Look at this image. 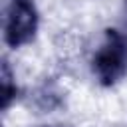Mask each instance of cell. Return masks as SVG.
<instances>
[{
  "label": "cell",
  "instance_id": "6da1fadb",
  "mask_svg": "<svg viewBox=\"0 0 127 127\" xmlns=\"http://www.w3.org/2000/svg\"><path fill=\"white\" fill-rule=\"evenodd\" d=\"M91 67L101 85H115L127 73V36L115 28H107L103 42L93 56Z\"/></svg>",
  "mask_w": 127,
  "mask_h": 127
},
{
  "label": "cell",
  "instance_id": "7a4b0ae2",
  "mask_svg": "<svg viewBox=\"0 0 127 127\" xmlns=\"http://www.w3.org/2000/svg\"><path fill=\"white\" fill-rule=\"evenodd\" d=\"M40 16L32 0H10L4 20V42L10 48H20L34 40Z\"/></svg>",
  "mask_w": 127,
  "mask_h": 127
},
{
  "label": "cell",
  "instance_id": "3957f363",
  "mask_svg": "<svg viewBox=\"0 0 127 127\" xmlns=\"http://www.w3.org/2000/svg\"><path fill=\"white\" fill-rule=\"evenodd\" d=\"M0 85H2V109L6 111L12 101L18 97V85L14 79V73L10 69V64L4 60L2 62V71H0Z\"/></svg>",
  "mask_w": 127,
  "mask_h": 127
},
{
  "label": "cell",
  "instance_id": "277c9868",
  "mask_svg": "<svg viewBox=\"0 0 127 127\" xmlns=\"http://www.w3.org/2000/svg\"><path fill=\"white\" fill-rule=\"evenodd\" d=\"M50 127H65V125H50Z\"/></svg>",
  "mask_w": 127,
  "mask_h": 127
}]
</instances>
